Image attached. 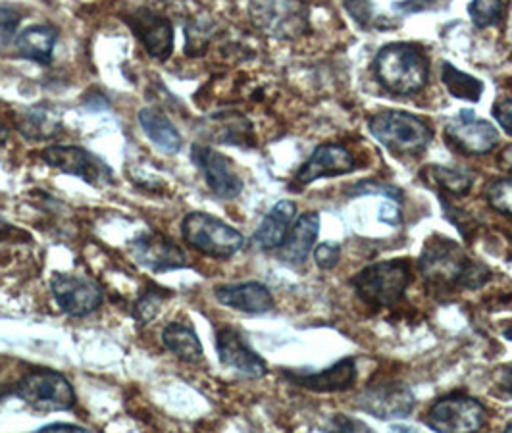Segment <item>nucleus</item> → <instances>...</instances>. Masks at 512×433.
Listing matches in <instances>:
<instances>
[{"mask_svg":"<svg viewBox=\"0 0 512 433\" xmlns=\"http://www.w3.org/2000/svg\"><path fill=\"white\" fill-rule=\"evenodd\" d=\"M52 295L62 312L85 318L99 310L104 295L101 285L91 278L76 274H54L51 281Z\"/></svg>","mask_w":512,"mask_h":433,"instance_id":"11","label":"nucleus"},{"mask_svg":"<svg viewBox=\"0 0 512 433\" xmlns=\"http://www.w3.org/2000/svg\"><path fill=\"white\" fill-rule=\"evenodd\" d=\"M251 20L264 33L278 39H297L308 29V10L301 0H253Z\"/></svg>","mask_w":512,"mask_h":433,"instance_id":"7","label":"nucleus"},{"mask_svg":"<svg viewBox=\"0 0 512 433\" xmlns=\"http://www.w3.org/2000/svg\"><path fill=\"white\" fill-rule=\"evenodd\" d=\"M484 197L491 210L512 218V178L491 181L486 187Z\"/></svg>","mask_w":512,"mask_h":433,"instance_id":"28","label":"nucleus"},{"mask_svg":"<svg viewBox=\"0 0 512 433\" xmlns=\"http://www.w3.org/2000/svg\"><path fill=\"white\" fill-rule=\"evenodd\" d=\"M41 158L51 168L83 179L89 185L104 187V185L112 183V170L104 164L103 158H99L97 154L89 153L81 147L52 145L41 153Z\"/></svg>","mask_w":512,"mask_h":433,"instance_id":"9","label":"nucleus"},{"mask_svg":"<svg viewBox=\"0 0 512 433\" xmlns=\"http://www.w3.org/2000/svg\"><path fill=\"white\" fill-rule=\"evenodd\" d=\"M181 233L189 247L220 260L237 255L245 245V237L239 231L206 212L187 214L181 222Z\"/></svg>","mask_w":512,"mask_h":433,"instance_id":"5","label":"nucleus"},{"mask_svg":"<svg viewBox=\"0 0 512 433\" xmlns=\"http://www.w3.org/2000/svg\"><path fill=\"white\" fill-rule=\"evenodd\" d=\"M58 41V31L51 26H31L16 37V51L31 62L51 64L54 45Z\"/></svg>","mask_w":512,"mask_h":433,"instance_id":"23","label":"nucleus"},{"mask_svg":"<svg viewBox=\"0 0 512 433\" xmlns=\"http://www.w3.org/2000/svg\"><path fill=\"white\" fill-rule=\"evenodd\" d=\"M347 197H362V195H382L385 199L393 201V203H401L403 201V191L395 185L389 183H380V181H372V179H364L355 185H351L345 191Z\"/></svg>","mask_w":512,"mask_h":433,"instance_id":"30","label":"nucleus"},{"mask_svg":"<svg viewBox=\"0 0 512 433\" xmlns=\"http://www.w3.org/2000/svg\"><path fill=\"white\" fill-rule=\"evenodd\" d=\"M418 268L434 295L455 293L457 289L476 291L491 280L486 264L472 260L461 245L439 235L426 243Z\"/></svg>","mask_w":512,"mask_h":433,"instance_id":"1","label":"nucleus"},{"mask_svg":"<svg viewBox=\"0 0 512 433\" xmlns=\"http://www.w3.org/2000/svg\"><path fill=\"white\" fill-rule=\"evenodd\" d=\"M449 147L466 156H484L499 145V129L487 120L474 116L472 110H462L445 126Z\"/></svg>","mask_w":512,"mask_h":433,"instance_id":"10","label":"nucleus"},{"mask_svg":"<svg viewBox=\"0 0 512 433\" xmlns=\"http://www.w3.org/2000/svg\"><path fill=\"white\" fill-rule=\"evenodd\" d=\"M493 118L512 137V99L497 102L493 108Z\"/></svg>","mask_w":512,"mask_h":433,"instance_id":"35","label":"nucleus"},{"mask_svg":"<svg viewBox=\"0 0 512 433\" xmlns=\"http://www.w3.org/2000/svg\"><path fill=\"white\" fill-rule=\"evenodd\" d=\"M374 74L387 93L397 97H412L426 87L430 77V62L426 54L414 45L391 43L376 54Z\"/></svg>","mask_w":512,"mask_h":433,"instance_id":"2","label":"nucleus"},{"mask_svg":"<svg viewBox=\"0 0 512 433\" xmlns=\"http://www.w3.org/2000/svg\"><path fill=\"white\" fill-rule=\"evenodd\" d=\"M347 12L359 22L360 26H368L372 18V6L370 0H343Z\"/></svg>","mask_w":512,"mask_h":433,"instance_id":"34","label":"nucleus"},{"mask_svg":"<svg viewBox=\"0 0 512 433\" xmlns=\"http://www.w3.org/2000/svg\"><path fill=\"white\" fill-rule=\"evenodd\" d=\"M191 158H193L195 166L203 172L208 189L218 199L231 201L241 195L243 181L235 172L230 158H226L224 154L218 153L206 145H199V143H195L191 147Z\"/></svg>","mask_w":512,"mask_h":433,"instance_id":"14","label":"nucleus"},{"mask_svg":"<svg viewBox=\"0 0 512 433\" xmlns=\"http://www.w3.org/2000/svg\"><path fill=\"white\" fill-rule=\"evenodd\" d=\"M497 389L512 397V366H505L497 372Z\"/></svg>","mask_w":512,"mask_h":433,"instance_id":"38","label":"nucleus"},{"mask_svg":"<svg viewBox=\"0 0 512 433\" xmlns=\"http://www.w3.org/2000/svg\"><path fill=\"white\" fill-rule=\"evenodd\" d=\"M283 376L293 385L314 391V393H337V391H347L357 383L359 370H357L355 358H341L322 372L285 370Z\"/></svg>","mask_w":512,"mask_h":433,"instance_id":"16","label":"nucleus"},{"mask_svg":"<svg viewBox=\"0 0 512 433\" xmlns=\"http://www.w3.org/2000/svg\"><path fill=\"white\" fill-rule=\"evenodd\" d=\"M214 295L218 303L245 314H266L274 308L272 291L258 281L222 285V287H216Z\"/></svg>","mask_w":512,"mask_h":433,"instance_id":"19","label":"nucleus"},{"mask_svg":"<svg viewBox=\"0 0 512 433\" xmlns=\"http://www.w3.org/2000/svg\"><path fill=\"white\" fill-rule=\"evenodd\" d=\"M162 343L172 355H176L180 360L189 362V364L201 362L205 355L199 335L195 332V328L187 322L185 324L183 322L168 324L162 332Z\"/></svg>","mask_w":512,"mask_h":433,"instance_id":"24","label":"nucleus"},{"mask_svg":"<svg viewBox=\"0 0 512 433\" xmlns=\"http://www.w3.org/2000/svg\"><path fill=\"white\" fill-rule=\"evenodd\" d=\"M18 129L33 141H41L45 137H49L52 133H56L58 122L52 118L49 112L39 110V108H31L26 112L20 120H18Z\"/></svg>","mask_w":512,"mask_h":433,"instance_id":"27","label":"nucleus"},{"mask_svg":"<svg viewBox=\"0 0 512 433\" xmlns=\"http://www.w3.org/2000/svg\"><path fill=\"white\" fill-rule=\"evenodd\" d=\"M410 281L407 260H382L360 270L351 280V287L364 305L389 308L405 297Z\"/></svg>","mask_w":512,"mask_h":433,"instance_id":"4","label":"nucleus"},{"mask_svg":"<svg viewBox=\"0 0 512 433\" xmlns=\"http://www.w3.org/2000/svg\"><path fill=\"white\" fill-rule=\"evenodd\" d=\"M428 185H434L439 191H445L447 195H466L470 187L474 185V174L464 168H445V166H432L426 168L422 174Z\"/></svg>","mask_w":512,"mask_h":433,"instance_id":"25","label":"nucleus"},{"mask_svg":"<svg viewBox=\"0 0 512 433\" xmlns=\"http://www.w3.org/2000/svg\"><path fill=\"white\" fill-rule=\"evenodd\" d=\"M368 129L374 139L395 156H418L434 139V131L424 120L401 110H382L374 114Z\"/></svg>","mask_w":512,"mask_h":433,"instance_id":"3","label":"nucleus"},{"mask_svg":"<svg viewBox=\"0 0 512 433\" xmlns=\"http://www.w3.org/2000/svg\"><path fill=\"white\" fill-rule=\"evenodd\" d=\"M441 79L455 99L468 102H478L482 99L484 83L470 74H464L449 62H443L441 66Z\"/></svg>","mask_w":512,"mask_h":433,"instance_id":"26","label":"nucleus"},{"mask_svg":"<svg viewBox=\"0 0 512 433\" xmlns=\"http://www.w3.org/2000/svg\"><path fill=\"white\" fill-rule=\"evenodd\" d=\"M503 12V0H472L468 14L472 24L480 29L495 26Z\"/></svg>","mask_w":512,"mask_h":433,"instance_id":"29","label":"nucleus"},{"mask_svg":"<svg viewBox=\"0 0 512 433\" xmlns=\"http://www.w3.org/2000/svg\"><path fill=\"white\" fill-rule=\"evenodd\" d=\"M131 253L143 268L156 274L178 270L187 264V256L180 247L160 233H145L137 237Z\"/></svg>","mask_w":512,"mask_h":433,"instance_id":"18","label":"nucleus"},{"mask_svg":"<svg viewBox=\"0 0 512 433\" xmlns=\"http://www.w3.org/2000/svg\"><path fill=\"white\" fill-rule=\"evenodd\" d=\"M339 258L341 247L337 243H322L314 249V260L322 270H333L339 264Z\"/></svg>","mask_w":512,"mask_h":433,"instance_id":"33","label":"nucleus"},{"mask_svg":"<svg viewBox=\"0 0 512 433\" xmlns=\"http://www.w3.org/2000/svg\"><path fill=\"white\" fill-rule=\"evenodd\" d=\"M164 299H166V291L164 289L162 291H149V293H145L139 299V303L135 305V318L141 324L151 322L154 316H156V312L160 310L162 303H164Z\"/></svg>","mask_w":512,"mask_h":433,"instance_id":"31","label":"nucleus"},{"mask_svg":"<svg viewBox=\"0 0 512 433\" xmlns=\"http://www.w3.org/2000/svg\"><path fill=\"white\" fill-rule=\"evenodd\" d=\"M318 233H320V216L316 212L303 214L293 224L285 243L278 249L282 262L289 266H303L312 253Z\"/></svg>","mask_w":512,"mask_h":433,"instance_id":"20","label":"nucleus"},{"mask_svg":"<svg viewBox=\"0 0 512 433\" xmlns=\"http://www.w3.org/2000/svg\"><path fill=\"white\" fill-rule=\"evenodd\" d=\"M357 166L355 156L349 153L343 145L324 143L316 147V151L307 162L299 168L295 183L299 187H307L310 183L322 178H335L343 174H351Z\"/></svg>","mask_w":512,"mask_h":433,"instance_id":"17","label":"nucleus"},{"mask_svg":"<svg viewBox=\"0 0 512 433\" xmlns=\"http://www.w3.org/2000/svg\"><path fill=\"white\" fill-rule=\"evenodd\" d=\"M22 22V14L14 8L0 6V43L10 41Z\"/></svg>","mask_w":512,"mask_h":433,"instance_id":"32","label":"nucleus"},{"mask_svg":"<svg viewBox=\"0 0 512 433\" xmlns=\"http://www.w3.org/2000/svg\"><path fill=\"white\" fill-rule=\"evenodd\" d=\"M216 351L220 362L247 378H264L268 374V364L258 357L247 345L243 335L231 326H222L216 330Z\"/></svg>","mask_w":512,"mask_h":433,"instance_id":"15","label":"nucleus"},{"mask_svg":"<svg viewBox=\"0 0 512 433\" xmlns=\"http://www.w3.org/2000/svg\"><path fill=\"white\" fill-rule=\"evenodd\" d=\"M126 24L153 60L166 62L172 56L174 27L168 18L156 14L151 8H139L126 16Z\"/></svg>","mask_w":512,"mask_h":433,"instance_id":"13","label":"nucleus"},{"mask_svg":"<svg viewBox=\"0 0 512 433\" xmlns=\"http://www.w3.org/2000/svg\"><path fill=\"white\" fill-rule=\"evenodd\" d=\"M380 220L384 222V224H389V226H399L401 224V210H399V206L395 203H384L380 206Z\"/></svg>","mask_w":512,"mask_h":433,"instance_id":"37","label":"nucleus"},{"mask_svg":"<svg viewBox=\"0 0 512 433\" xmlns=\"http://www.w3.org/2000/svg\"><path fill=\"white\" fill-rule=\"evenodd\" d=\"M507 432H512V422L507 426Z\"/></svg>","mask_w":512,"mask_h":433,"instance_id":"42","label":"nucleus"},{"mask_svg":"<svg viewBox=\"0 0 512 433\" xmlns=\"http://www.w3.org/2000/svg\"><path fill=\"white\" fill-rule=\"evenodd\" d=\"M487 410L474 397L453 393L437 399L426 414L428 428L439 433L478 432L486 426Z\"/></svg>","mask_w":512,"mask_h":433,"instance_id":"8","label":"nucleus"},{"mask_svg":"<svg viewBox=\"0 0 512 433\" xmlns=\"http://www.w3.org/2000/svg\"><path fill=\"white\" fill-rule=\"evenodd\" d=\"M37 432H77V433H85L87 432V428H83V426H77V424H64V422H54V424H49V426H43V428H39Z\"/></svg>","mask_w":512,"mask_h":433,"instance_id":"39","label":"nucleus"},{"mask_svg":"<svg viewBox=\"0 0 512 433\" xmlns=\"http://www.w3.org/2000/svg\"><path fill=\"white\" fill-rule=\"evenodd\" d=\"M297 216V204L293 201H280L264 216L255 233L256 247L262 251H278L285 243Z\"/></svg>","mask_w":512,"mask_h":433,"instance_id":"21","label":"nucleus"},{"mask_svg":"<svg viewBox=\"0 0 512 433\" xmlns=\"http://www.w3.org/2000/svg\"><path fill=\"white\" fill-rule=\"evenodd\" d=\"M503 335H505V337H507V339H509V341H512V326H511V328H507V330H505V332H503Z\"/></svg>","mask_w":512,"mask_h":433,"instance_id":"41","label":"nucleus"},{"mask_svg":"<svg viewBox=\"0 0 512 433\" xmlns=\"http://www.w3.org/2000/svg\"><path fill=\"white\" fill-rule=\"evenodd\" d=\"M333 426H335L337 432H359V430L368 432L370 430L366 424H362L359 420H351L347 416H335L333 418Z\"/></svg>","mask_w":512,"mask_h":433,"instance_id":"36","label":"nucleus"},{"mask_svg":"<svg viewBox=\"0 0 512 433\" xmlns=\"http://www.w3.org/2000/svg\"><path fill=\"white\" fill-rule=\"evenodd\" d=\"M137 120L154 147H158L162 153L166 154L180 153L181 143H183L180 131L162 110L153 106L141 108L137 114Z\"/></svg>","mask_w":512,"mask_h":433,"instance_id":"22","label":"nucleus"},{"mask_svg":"<svg viewBox=\"0 0 512 433\" xmlns=\"http://www.w3.org/2000/svg\"><path fill=\"white\" fill-rule=\"evenodd\" d=\"M14 395L39 412L70 410L76 405V391L56 370H33L14 387Z\"/></svg>","mask_w":512,"mask_h":433,"instance_id":"6","label":"nucleus"},{"mask_svg":"<svg viewBox=\"0 0 512 433\" xmlns=\"http://www.w3.org/2000/svg\"><path fill=\"white\" fill-rule=\"evenodd\" d=\"M357 407L380 420H395L407 418L416 407V399L405 383H370L357 395Z\"/></svg>","mask_w":512,"mask_h":433,"instance_id":"12","label":"nucleus"},{"mask_svg":"<svg viewBox=\"0 0 512 433\" xmlns=\"http://www.w3.org/2000/svg\"><path fill=\"white\" fill-rule=\"evenodd\" d=\"M10 139V129L6 128V124L0 122V145H4Z\"/></svg>","mask_w":512,"mask_h":433,"instance_id":"40","label":"nucleus"}]
</instances>
